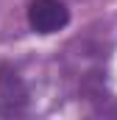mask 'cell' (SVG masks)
Wrapping results in <instances>:
<instances>
[{
    "label": "cell",
    "instance_id": "obj_2",
    "mask_svg": "<svg viewBox=\"0 0 117 120\" xmlns=\"http://www.w3.org/2000/svg\"><path fill=\"white\" fill-rule=\"evenodd\" d=\"M28 25L33 34H56L70 25V8L61 0H31L28 3Z\"/></svg>",
    "mask_w": 117,
    "mask_h": 120
},
{
    "label": "cell",
    "instance_id": "obj_1",
    "mask_svg": "<svg viewBox=\"0 0 117 120\" xmlns=\"http://www.w3.org/2000/svg\"><path fill=\"white\" fill-rule=\"evenodd\" d=\"M28 109V87L20 70L8 61H0V115L20 117Z\"/></svg>",
    "mask_w": 117,
    "mask_h": 120
}]
</instances>
